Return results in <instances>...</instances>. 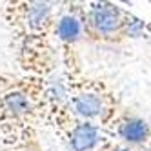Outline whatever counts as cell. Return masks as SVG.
<instances>
[{
  "label": "cell",
  "mask_w": 151,
  "mask_h": 151,
  "mask_svg": "<svg viewBox=\"0 0 151 151\" xmlns=\"http://www.w3.org/2000/svg\"><path fill=\"white\" fill-rule=\"evenodd\" d=\"M147 135V126L142 120H131L122 126V137L129 142H138V140H144Z\"/></svg>",
  "instance_id": "7a4b0ae2"
},
{
  "label": "cell",
  "mask_w": 151,
  "mask_h": 151,
  "mask_svg": "<svg viewBox=\"0 0 151 151\" xmlns=\"http://www.w3.org/2000/svg\"><path fill=\"white\" fill-rule=\"evenodd\" d=\"M95 138H96L95 127L84 124V126H80L77 131H75V135H73V146H75V149H77V151H86L88 147L93 146Z\"/></svg>",
  "instance_id": "6da1fadb"
},
{
  "label": "cell",
  "mask_w": 151,
  "mask_h": 151,
  "mask_svg": "<svg viewBox=\"0 0 151 151\" xmlns=\"http://www.w3.org/2000/svg\"><path fill=\"white\" fill-rule=\"evenodd\" d=\"M118 151H127V149H118Z\"/></svg>",
  "instance_id": "277c9868"
},
{
  "label": "cell",
  "mask_w": 151,
  "mask_h": 151,
  "mask_svg": "<svg viewBox=\"0 0 151 151\" xmlns=\"http://www.w3.org/2000/svg\"><path fill=\"white\" fill-rule=\"evenodd\" d=\"M57 31H58L60 38H64V40H75V38H77V35L80 33V26H78V22L75 18L66 17V18L60 20Z\"/></svg>",
  "instance_id": "3957f363"
}]
</instances>
